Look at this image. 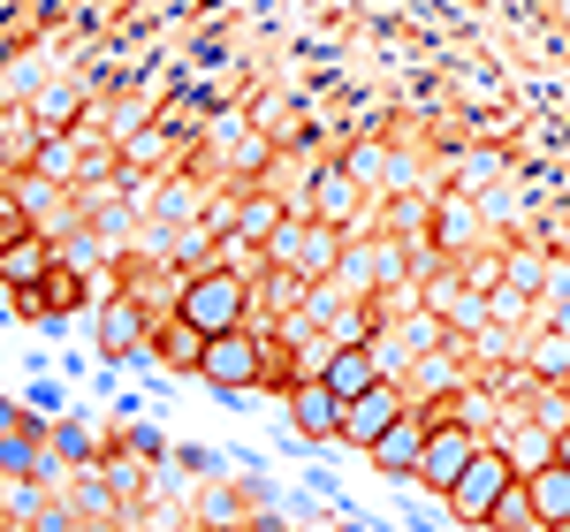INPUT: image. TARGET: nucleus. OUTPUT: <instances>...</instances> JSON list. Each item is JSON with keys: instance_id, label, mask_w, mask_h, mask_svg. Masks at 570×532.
<instances>
[{"instance_id": "nucleus-1", "label": "nucleus", "mask_w": 570, "mask_h": 532, "mask_svg": "<svg viewBox=\"0 0 570 532\" xmlns=\"http://www.w3.org/2000/svg\"><path fill=\"white\" fill-rule=\"evenodd\" d=\"M176 319H190L198 335H228V327L252 319V282L236 266H198V274H183V289H176Z\"/></svg>"}, {"instance_id": "nucleus-2", "label": "nucleus", "mask_w": 570, "mask_h": 532, "mask_svg": "<svg viewBox=\"0 0 570 532\" xmlns=\"http://www.w3.org/2000/svg\"><path fill=\"white\" fill-rule=\"evenodd\" d=\"M266 373H274V343H266L252 319L228 327V335H206V351H198V381L214 396H252Z\"/></svg>"}, {"instance_id": "nucleus-3", "label": "nucleus", "mask_w": 570, "mask_h": 532, "mask_svg": "<svg viewBox=\"0 0 570 532\" xmlns=\"http://www.w3.org/2000/svg\"><path fill=\"white\" fill-rule=\"evenodd\" d=\"M510 487H518V456H510V449H480V456L464 464V480L449 487V518H456V525H487V510Z\"/></svg>"}, {"instance_id": "nucleus-4", "label": "nucleus", "mask_w": 570, "mask_h": 532, "mask_svg": "<svg viewBox=\"0 0 570 532\" xmlns=\"http://www.w3.org/2000/svg\"><path fill=\"white\" fill-rule=\"evenodd\" d=\"M480 434L464 426V418H434V434H426V456H419V472H411V487H426L434 502H449V487L464 480V464L480 456Z\"/></svg>"}, {"instance_id": "nucleus-5", "label": "nucleus", "mask_w": 570, "mask_h": 532, "mask_svg": "<svg viewBox=\"0 0 570 532\" xmlns=\"http://www.w3.org/2000/svg\"><path fill=\"white\" fill-rule=\"evenodd\" d=\"M426 434H434V411H419V403H411L389 434L365 449V456H373V472H381V480H411V472H419V456H426Z\"/></svg>"}, {"instance_id": "nucleus-6", "label": "nucleus", "mask_w": 570, "mask_h": 532, "mask_svg": "<svg viewBox=\"0 0 570 532\" xmlns=\"http://www.w3.org/2000/svg\"><path fill=\"white\" fill-rule=\"evenodd\" d=\"M403 411H411V403H403V388H395V381L365 388V396L343 403V442H351V449H373V442L395 426V418H403Z\"/></svg>"}, {"instance_id": "nucleus-7", "label": "nucleus", "mask_w": 570, "mask_h": 532, "mask_svg": "<svg viewBox=\"0 0 570 532\" xmlns=\"http://www.w3.org/2000/svg\"><path fill=\"white\" fill-rule=\"evenodd\" d=\"M289 426L305 434V442H343V396L312 373V381H297L289 388Z\"/></svg>"}, {"instance_id": "nucleus-8", "label": "nucleus", "mask_w": 570, "mask_h": 532, "mask_svg": "<svg viewBox=\"0 0 570 532\" xmlns=\"http://www.w3.org/2000/svg\"><path fill=\"white\" fill-rule=\"evenodd\" d=\"M320 381H327L343 403L365 396V388H381V381H389V373H381V343H335L327 365H320Z\"/></svg>"}, {"instance_id": "nucleus-9", "label": "nucleus", "mask_w": 570, "mask_h": 532, "mask_svg": "<svg viewBox=\"0 0 570 532\" xmlns=\"http://www.w3.org/2000/svg\"><path fill=\"white\" fill-rule=\"evenodd\" d=\"M53 244H46V228H31V236H23V244H16V252H8V259H0V274H8V289H16V297H23V289H39L46 274H53Z\"/></svg>"}, {"instance_id": "nucleus-10", "label": "nucleus", "mask_w": 570, "mask_h": 532, "mask_svg": "<svg viewBox=\"0 0 570 532\" xmlns=\"http://www.w3.org/2000/svg\"><path fill=\"white\" fill-rule=\"evenodd\" d=\"M525 487H532L540 525H563V518H570V464H563V456H548L540 472H525Z\"/></svg>"}, {"instance_id": "nucleus-11", "label": "nucleus", "mask_w": 570, "mask_h": 532, "mask_svg": "<svg viewBox=\"0 0 570 532\" xmlns=\"http://www.w3.org/2000/svg\"><path fill=\"white\" fill-rule=\"evenodd\" d=\"M487 532H540V510H532V487H525V480H518V487L487 510Z\"/></svg>"}, {"instance_id": "nucleus-12", "label": "nucleus", "mask_w": 570, "mask_h": 532, "mask_svg": "<svg viewBox=\"0 0 570 532\" xmlns=\"http://www.w3.org/2000/svg\"><path fill=\"white\" fill-rule=\"evenodd\" d=\"M198 351H206V335H198L190 319H168V335H160V357H168V365H190V373H198Z\"/></svg>"}, {"instance_id": "nucleus-13", "label": "nucleus", "mask_w": 570, "mask_h": 532, "mask_svg": "<svg viewBox=\"0 0 570 532\" xmlns=\"http://www.w3.org/2000/svg\"><path fill=\"white\" fill-rule=\"evenodd\" d=\"M31 214H23V206H16V198H0V259H8V252H16V244H23V236H31Z\"/></svg>"}, {"instance_id": "nucleus-14", "label": "nucleus", "mask_w": 570, "mask_h": 532, "mask_svg": "<svg viewBox=\"0 0 570 532\" xmlns=\"http://www.w3.org/2000/svg\"><path fill=\"white\" fill-rule=\"evenodd\" d=\"M176 464H183V472H198V480H206V472H220L214 449H176Z\"/></svg>"}, {"instance_id": "nucleus-15", "label": "nucleus", "mask_w": 570, "mask_h": 532, "mask_svg": "<svg viewBox=\"0 0 570 532\" xmlns=\"http://www.w3.org/2000/svg\"><path fill=\"white\" fill-rule=\"evenodd\" d=\"M556 456H563V464H570V426H556Z\"/></svg>"}, {"instance_id": "nucleus-16", "label": "nucleus", "mask_w": 570, "mask_h": 532, "mask_svg": "<svg viewBox=\"0 0 570 532\" xmlns=\"http://www.w3.org/2000/svg\"><path fill=\"white\" fill-rule=\"evenodd\" d=\"M540 532H570V518H563V525H540Z\"/></svg>"}]
</instances>
